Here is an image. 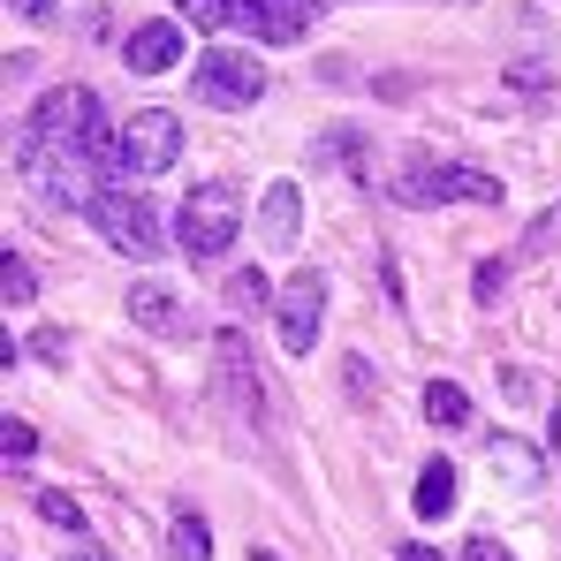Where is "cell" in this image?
<instances>
[{
    "instance_id": "obj_1",
    "label": "cell",
    "mask_w": 561,
    "mask_h": 561,
    "mask_svg": "<svg viewBox=\"0 0 561 561\" xmlns=\"http://www.w3.org/2000/svg\"><path fill=\"white\" fill-rule=\"evenodd\" d=\"M387 197H394V205H501L508 190H501V175H485V168H470V160L410 152V160L394 168Z\"/></svg>"
},
{
    "instance_id": "obj_2",
    "label": "cell",
    "mask_w": 561,
    "mask_h": 561,
    "mask_svg": "<svg viewBox=\"0 0 561 561\" xmlns=\"http://www.w3.org/2000/svg\"><path fill=\"white\" fill-rule=\"evenodd\" d=\"M243 236V190L236 183H190L183 213H175V243L190 266H220Z\"/></svg>"
},
{
    "instance_id": "obj_3",
    "label": "cell",
    "mask_w": 561,
    "mask_h": 561,
    "mask_svg": "<svg viewBox=\"0 0 561 561\" xmlns=\"http://www.w3.org/2000/svg\"><path fill=\"white\" fill-rule=\"evenodd\" d=\"M183 160V114H168V106H137L129 122H122V152H114V190H137L145 175H168Z\"/></svg>"
},
{
    "instance_id": "obj_4",
    "label": "cell",
    "mask_w": 561,
    "mask_h": 561,
    "mask_svg": "<svg viewBox=\"0 0 561 561\" xmlns=\"http://www.w3.org/2000/svg\"><path fill=\"white\" fill-rule=\"evenodd\" d=\"M92 228L106 251H122V259H137V266H152L160 251H168V228H160V213H152V197L145 190H99L92 197Z\"/></svg>"
},
{
    "instance_id": "obj_5",
    "label": "cell",
    "mask_w": 561,
    "mask_h": 561,
    "mask_svg": "<svg viewBox=\"0 0 561 561\" xmlns=\"http://www.w3.org/2000/svg\"><path fill=\"white\" fill-rule=\"evenodd\" d=\"M213 387H220V402H228L243 425H274V394H266V379H259V357H251L243 327H220V334H213Z\"/></svg>"
},
{
    "instance_id": "obj_6",
    "label": "cell",
    "mask_w": 561,
    "mask_h": 561,
    "mask_svg": "<svg viewBox=\"0 0 561 561\" xmlns=\"http://www.w3.org/2000/svg\"><path fill=\"white\" fill-rule=\"evenodd\" d=\"M197 99L236 114V106H259L266 99V61L243 54V46H205L197 54Z\"/></svg>"
},
{
    "instance_id": "obj_7",
    "label": "cell",
    "mask_w": 561,
    "mask_h": 561,
    "mask_svg": "<svg viewBox=\"0 0 561 561\" xmlns=\"http://www.w3.org/2000/svg\"><path fill=\"white\" fill-rule=\"evenodd\" d=\"M319 319H327V274L304 266V274L280 280V304H274L280 350H288V357H311V350H319Z\"/></svg>"
},
{
    "instance_id": "obj_8",
    "label": "cell",
    "mask_w": 561,
    "mask_h": 561,
    "mask_svg": "<svg viewBox=\"0 0 561 561\" xmlns=\"http://www.w3.org/2000/svg\"><path fill=\"white\" fill-rule=\"evenodd\" d=\"M236 23L266 46H304L319 23V0H236Z\"/></svg>"
},
{
    "instance_id": "obj_9",
    "label": "cell",
    "mask_w": 561,
    "mask_h": 561,
    "mask_svg": "<svg viewBox=\"0 0 561 561\" xmlns=\"http://www.w3.org/2000/svg\"><path fill=\"white\" fill-rule=\"evenodd\" d=\"M122 61H129V77H168V69L183 61V23H168V15L137 23V31L122 38Z\"/></svg>"
},
{
    "instance_id": "obj_10",
    "label": "cell",
    "mask_w": 561,
    "mask_h": 561,
    "mask_svg": "<svg viewBox=\"0 0 561 561\" xmlns=\"http://www.w3.org/2000/svg\"><path fill=\"white\" fill-rule=\"evenodd\" d=\"M129 319L152 334V342H183L190 334V311L175 288H160V280H129Z\"/></svg>"
},
{
    "instance_id": "obj_11",
    "label": "cell",
    "mask_w": 561,
    "mask_h": 561,
    "mask_svg": "<svg viewBox=\"0 0 561 561\" xmlns=\"http://www.w3.org/2000/svg\"><path fill=\"white\" fill-rule=\"evenodd\" d=\"M456 493H463V478L448 456H433V463L417 470V485H410V508H417V524H440L448 508H456Z\"/></svg>"
},
{
    "instance_id": "obj_12",
    "label": "cell",
    "mask_w": 561,
    "mask_h": 561,
    "mask_svg": "<svg viewBox=\"0 0 561 561\" xmlns=\"http://www.w3.org/2000/svg\"><path fill=\"white\" fill-rule=\"evenodd\" d=\"M259 236H266V251H296V236H304V190L296 183H274L266 190V205H259Z\"/></svg>"
},
{
    "instance_id": "obj_13",
    "label": "cell",
    "mask_w": 561,
    "mask_h": 561,
    "mask_svg": "<svg viewBox=\"0 0 561 561\" xmlns=\"http://www.w3.org/2000/svg\"><path fill=\"white\" fill-rule=\"evenodd\" d=\"M220 296H228V311H236V319H251V311H274V304H280V288L259 274V266H236V274L220 280Z\"/></svg>"
},
{
    "instance_id": "obj_14",
    "label": "cell",
    "mask_w": 561,
    "mask_h": 561,
    "mask_svg": "<svg viewBox=\"0 0 561 561\" xmlns=\"http://www.w3.org/2000/svg\"><path fill=\"white\" fill-rule=\"evenodd\" d=\"M168 561H213V531L197 508H175L168 516Z\"/></svg>"
},
{
    "instance_id": "obj_15",
    "label": "cell",
    "mask_w": 561,
    "mask_h": 561,
    "mask_svg": "<svg viewBox=\"0 0 561 561\" xmlns=\"http://www.w3.org/2000/svg\"><path fill=\"white\" fill-rule=\"evenodd\" d=\"M425 417H433L440 433H463L478 410H470V394L456 387V379H433V387H425Z\"/></svg>"
},
{
    "instance_id": "obj_16",
    "label": "cell",
    "mask_w": 561,
    "mask_h": 561,
    "mask_svg": "<svg viewBox=\"0 0 561 561\" xmlns=\"http://www.w3.org/2000/svg\"><path fill=\"white\" fill-rule=\"evenodd\" d=\"M0 304H8V311L38 304V274H31V259H23V251H0Z\"/></svg>"
},
{
    "instance_id": "obj_17",
    "label": "cell",
    "mask_w": 561,
    "mask_h": 561,
    "mask_svg": "<svg viewBox=\"0 0 561 561\" xmlns=\"http://www.w3.org/2000/svg\"><path fill=\"white\" fill-rule=\"evenodd\" d=\"M31 508H38L54 531H77V539H84V501H77V493H61V485H38V493H31Z\"/></svg>"
},
{
    "instance_id": "obj_18",
    "label": "cell",
    "mask_w": 561,
    "mask_h": 561,
    "mask_svg": "<svg viewBox=\"0 0 561 561\" xmlns=\"http://www.w3.org/2000/svg\"><path fill=\"white\" fill-rule=\"evenodd\" d=\"M493 470H508L516 485H539V456L524 440H493Z\"/></svg>"
},
{
    "instance_id": "obj_19",
    "label": "cell",
    "mask_w": 561,
    "mask_h": 561,
    "mask_svg": "<svg viewBox=\"0 0 561 561\" xmlns=\"http://www.w3.org/2000/svg\"><path fill=\"white\" fill-rule=\"evenodd\" d=\"M175 15L197 23V31H228L236 23V0H175Z\"/></svg>"
},
{
    "instance_id": "obj_20",
    "label": "cell",
    "mask_w": 561,
    "mask_h": 561,
    "mask_svg": "<svg viewBox=\"0 0 561 561\" xmlns=\"http://www.w3.org/2000/svg\"><path fill=\"white\" fill-rule=\"evenodd\" d=\"M0 456H8V470H15V463H31V456H38V425L8 417V425H0Z\"/></svg>"
},
{
    "instance_id": "obj_21",
    "label": "cell",
    "mask_w": 561,
    "mask_h": 561,
    "mask_svg": "<svg viewBox=\"0 0 561 561\" xmlns=\"http://www.w3.org/2000/svg\"><path fill=\"white\" fill-rule=\"evenodd\" d=\"M501 288H508V259H485L478 280H470V296H478V304H501Z\"/></svg>"
},
{
    "instance_id": "obj_22",
    "label": "cell",
    "mask_w": 561,
    "mask_h": 561,
    "mask_svg": "<svg viewBox=\"0 0 561 561\" xmlns=\"http://www.w3.org/2000/svg\"><path fill=\"white\" fill-rule=\"evenodd\" d=\"M31 357H38V365H69V334H61V327H38V334H31Z\"/></svg>"
},
{
    "instance_id": "obj_23",
    "label": "cell",
    "mask_w": 561,
    "mask_h": 561,
    "mask_svg": "<svg viewBox=\"0 0 561 561\" xmlns=\"http://www.w3.org/2000/svg\"><path fill=\"white\" fill-rule=\"evenodd\" d=\"M463 561H516V554H508L501 539H485V531H478V539H470V547H463Z\"/></svg>"
},
{
    "instance_id": "obj_24",
    "label": "cell",
    "mask_w": 561,
    "mask_h": 561,
    "mask_svg": "<svg viewBox=\"0 0 561 561\" xmlns=\"http://www.w3.org/2000/svg\"><path fill=\"white\" fill-rule=\"evenodd\" d=\"M342 379H350V394H365V402H373V365H365V357H350V373H342Z\"/></svg>"
},
{
    "instance_id": "obj_25",
    "label": "cell",
    "mask_w": 561,
    "mask_h": 561,
    "mask_svg": "<svg viewBox=\"0 0 561 561\" xmlns=\"http://www.w3.org/2000/svg\"><path fill=\"white\" fill-rule=\"evenodd\" d=\"M394 561H448V554H440V547H425V539H402V547H394Z\"/></svg>"
},
{
    "instance_id": "obj_26",
    "label": "cell",
    "mask_w": 561,
    "mask_h": 561,
    "mask_svg": "<svg viewBox=\"0 0 561 561\" xmlns=\"http://www.w3.org/2000/svg\"><path fill=\"white\" fill-rule=\"evenodd\" d=\"M8 8H15L23 23H46V15H54V0H8Z\"/></svg>"
},
{
    "instance_id": "obj_27",
    "label": "cell",
    "mask_w": 561,
    "mask_h": 561,
    "mask_svg": "<svg viewBox=\"0 0 561 561\" xmlns=\"http://www.w3.org/2000/svg\"><path fill=\"white\" fill-rule=\"evenodd\" d=\"M69 561H106V554H99V547H77V554H69Z\"/></svg>"
},
{
    "instance_id": "obj_28",
    "label": "cell",
    "mask_w": 561,
    "mask_h": 561,
    "mask_svg": "<svg viewBox=\"0 0 561 561\" xmlns=\"http://www.w3.org/2000/svg\"><path fill=\"white\" fill-rule=\"evenodd\" d=\"M251 561H280V554H274V547H259V554H251Z\"/></svg>"
}]
</instances>
